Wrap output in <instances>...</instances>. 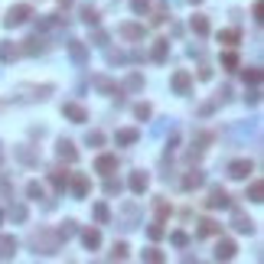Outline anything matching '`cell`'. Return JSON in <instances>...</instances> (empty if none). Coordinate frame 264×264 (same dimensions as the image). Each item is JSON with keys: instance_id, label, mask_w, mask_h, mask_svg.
<instances>
[{"instance_id": "4", "label": "cell", "mask_w": 264, "mask_h": 264, "mask_svg": "<svg viewBox=\"0 0 264 264\" xmlns=\"http://www.w3.org/2000/svg\"><path fill=\"white\" fill-rule=\"evenodd\" d=\"M62 114L69 121H75V124H85V121H88V111L82 108V104H75V101H65L62 104Z\"/></svg>"}, {"instance_id": "5", "label": "cell", "mask_w": 264, "mask_h": 264, "mask_svg": "<svg viewBox=\"0 0 264 264\" xmlns=\"http://www.w3.org/2000/svg\"><path fill=\"white\" fill-rule=\"evenodd\" d=\"M173 88H176V95H189V88H192V75L189 72H173Z\"/></svg>"}, {"instance_id": "29", "label": "cell", "mask_w": 264, "mask_h": 264, "mask_svg": "<svg viewBox=\"0 0 264 264\" xmlns=\"http://www.w3.org/2000/svg\"><path fill=\"white\" fill-rule=\"evenodd\" d=\"M52 183H56V186L62 189L65 183H69V173H65V170H52Z\"/></svg>"}, {"instance_id": "11", "label": "cell", "mask_w": 264, "mask_h": 264, "mask_svg": "<svg viewBox=\"0 0 264 264\" xmlns=\"http://www.w3.org/2000/svg\"><path fill=\"white\" fill-rule=\"evenodd\" d=\"M118 33H121L124 39H144V26H137V23H124Z\"/></svg>"}, {"instance_id": "41", "label": "cell", "mask_w": 264, "mask_h": 264, "mask_svg": "<svg viewBox=\"0 0 264 264\" xmlns=\"http://www.w3.org/2000/svg\"><path fill=\"white\" fill-rule=\"evenodd\" d=\"M10 215L16 218V222H23V218H26V209H23V206H13V209H10Z\"/></svg>"}, {"instance_id": "28", "label": "cell", "mask_w": 264, "mask_h": 264, "mask_svg": "<svg viewBox=\"0 0 264 264\" xmlns=\"http://www.w3.org/2000/svg\"><path fill=\"white\" fill-rule=\"evenodd\" d=\"M56 235H59V238H72V235H75V222H62Z\"/></svg>"}, {"instance_id": "21", "label": "cell", "mask_w": 264, "mask_h": 264, "mask_svg": "<svg viewBox=\"0 0 264 264\" xmlns=\"http://www.w3.org/2000/svg\"><path fill=\"white\" fill-rule=\"evenodd\" d=\"M218 228H222L218 222H212V218H202V222H199V235H218Z\"/></svg>"}, {"instance_id": "33", "label": "cell", "mask_w": 264, "mask_h": 264, "mask_svg": "<svg viewBox=\"0 0 264 264\" xmlns=\"http://www.w3.org/2000/svg\"><path fill=\"white\" fill-rule=\"evenodd\" d=\"M111 258H118V261H124L127 258V245L121 241V245H114V251H111Z\"/></svg>"}, {"instance_id": "37", "label": "cell", "mask_w": 264, "mask_h": 264, "mask_svg": "<svg viewBox=\"0 0 264 264\" xmlns=\"http://www.w3.org/2000/svg\"><path fill=\"white\" fill-rule=\"evenodd\" d=\"M88 144L101 147V144H104V134H101V130H92V134H88Z\"/></svg>"}, {"instance_id": "9", "label": "cell", "mask_w": 264, "mask_h": 264, "mask_svg": "<svg viewBox=\"0 0 264 264\" xmlns=\"http://www.w3.org/2000/svg\"><path fill=\"white\" fill-rule=\"evenodd\" d=\"M147 186H150V176H147L144 170H137V173H130V189H134V192H144Z\"/></svg>"}, {"instance_id": "44", "label": "cell", "mask_w": 264, "mask_h": 264, "mask_svg": "<svg viewBox=\"0 0 264 264\" xmlns=\"http://www.w3.org/2000/svg\"><path fill=\"white\" fill-rule=\"evenodd\" d=\"M189 4H199V0H189Z\"/></svg>"}, {"instance_id": "36", "label": "cell", "mask_w": 264, "mask_h": 264, "mask_svg": "<svg viewBox=\"0 0 264 264\" xmlns=\"http://www.w3.org/2000/svg\"><path fill=\"white\" fill-rule=\"evenodd\" d=\"M134 114H137L140 121H147V118H150V104H137V108H134Z\"/></svg>"}, {"instance_id": "31", "label": "cell", "mask_w": 264, "mask_h": 264, "mask_svg": "<svg viewBox=\"0 0 264 264\" xmlns=\"http://www.w3.org/2000/svg\"><path fill=\"white\" fill-rule=\"evenodd\" d=\"M222 65H225V69H238V56H235V52H225V56H222Z\"/></svg>"}, {"instance_id": "38", "label": "cell", "mask_w": 264, "mask_h": 264, "mask_svg": "<svg viewBox=\"0 0 264 264\" xmlns=\"http://www.w3.org/2000/svg\"><path fill=\"white\" fill-rule=\"evenodd\" d=\"M170 238H173V245H180V248H183V245H186V241H189V235H186V232H173V235H170Z\"/></svg>"}, {"instance_id": "13", "label": "cell", "mask_w": 264, "mask_h": 264, "mask_svg": "<svg viewBox=\"0 0 264 264\" xmlns=\"http://www.w3.org/2000/svg\"><path fill=\"white\" fill-rule=\"evenodd\" d=\"M82 241H85V248H98V245H101V232H98V228H85Z\"/></svg>"}, {"instance_id": "43", "label": "cell", "mask_w": 264, "mask_h": 264, "mask_svg": "<svg viewBox=\"0 0 264 264\" xmlns=\"http://www.w3.org/2000/svg\"><path fill=\"white\" fill-rule=\"evenodd\" d=\"M59 4H62V7H69V4H72V0H59Z\"/></svg>"}, {"instance_id": "1", "label": "cell", "mask_w": 264, "mask_h": 264, "mask_svg": "<svg viewBox=\"0 0 264 264\" xmlns=\"http://www.w3.org/2000/svg\"><path fill=\"white\" fill-rule=\"evenodd\" d=\"M30 4H16V7H10V13L4 16V26H20V23H26L30 20Z\"/></svg>"}, {"instance_id": "26", "label": "cell", "mask_w": 264, "mask_h": 264, "mask_svg": "<svg viewBox=\"0 0 264 264\" xmlns=\"http://www.w3.org/2000/svg\"><path fill=\"white\" fill-rule=\"evenodd\" d=\"M26 196H30V199H42V196H46V189H42L39 183H30V186H26Z\"/></svg>"}, {"instance_id": "23", "label": "cell", "mask_w": 264, "mask_h": 264, "mask_svg": "<svg viewBox=\"0 0 264 264\" xmlns=\"http://www.w3.org/2000/svg\"><path fill=\"white\" fill-rule=\"evenodd\" d=\"M248 196H251V202H261V199H264V186H261V180H254V183H251Z\"/></svg>"}, {"instance_id": "18", "label": "cell", "mask_w": 264, "mask_h": 264, "mask_svg": "<svg viewBox=\"0 0 264 264\" xmlns=\"http://www.w3.org/2000/svg\"><path fill=\"white\" fill-rule=\"evenodd\" d=\"M69 180H72L75 196H78V199H85V196H88V180H85V176H69Z\"/></svg>"}, {"instance_id": "40", "label": "cell", "mask_w": 264, "mask_h": 264, "mask_svg": "<svg viewBox=\"0 0 264 264\" xmlns=\"http://www.w3.org/2000/svg\"><path fill=\"white\" fill-rule=\"evenodd\" d=\"M104 192H108V196H114V192H121V183L108 180V183H104Z\"/></svg>"}, {"instance_id": "15", "label": "cell", "mask_w": 264, "mask_h": 264, "mask_svg": "<svg viewBox=\"0 0 264 264\" xmlns=\"http://www.w3.org/2000/svg\"><path fill=\"white\" fill-rule=\"evenodd\" d=\"M42 49H46V42H42L39 36H30V39H26V46H23V52H26V56H39Z\"/></svg>"}, {"instance_id": "12", "label": "cell", "mask_w": 264, "mask_h": 264, "mask_svg": "<svg viewBox=\"0 0 264 264\" xmlns=\"http://www.w3.org/2000/svg\"><path fill=\"white\" fill-rule=\"evenodd\" d=\"M16 56H20V46H13V42H0V62H13Z\"/></svg>"}, {"instance_id": "27", "label": "cell", "mask_w": 264, "mask_h": 264, "mask_svg": "<svg viewBox=\"0 0 264 264\" xmlns=\"http://www.w3.org/2000/svg\"><path fill=\"white\" fill-rule=\"evenodd\" d=\"M69 52H72V56L78 59V62H82V59H85V46H82V42H78V39H72V42H69Z\"/></svg>"}, {"instance_id": "45", "label": "cell", "mask_w": 264, "mask_h": 264, "mask_svg": "<svg viewBox=\"0 0 264 264\" xmlns=\"http://www.w3.org/2000/svg\"><path fill=\"white\" fill-rule=\"evenodd\" d=\"M0 218H4V212H0Z\"/></svg>"}, {"instance_id": "22", "label": "cell", "mask_w": 264, "mask_h": 264, "mask_svg": "<svg viewBox=\"0 0 264 264\" xmlns=\"http://www.w3.org/2000/svg\"><path fill=\"white\" fill-rule=\"evenodd\" d=\"M82 20H85L88 26H95L101 16H98V10H95V7H82Z\"/></svg>"}, {"instance_id": "2", "label": "cell", "mask_w": 264, "mask_h": 264, "mask_svg": "<svg viewBox=\"0 0 264 264\" xmlns=\"http://www.w3.org/2000/svg\"><path fill=\"white\" fill-rule=\"evenodd\" d=\"M95 173H101V176H111V173H118V157H111V153H101L98 160H95Z\"/></svg>"}, {"instance_id": "16", "label": "cell", "mask_w": 264, "mask_h": 264, "mask_svg": "<svg viewBox=\"0 0 264 264\" xmlns=\"http://www.w3.org/2000/svg\"><path fill=\"white\" fill-rule=\"evenodd\" d=\"M180 186H183V189H196V186H202V173H199V170H189L186 176H183Z\"/></svg>"}, {"instance_id": "24", "label": "cell", "mask_w": 264, "mask_h": 264, "mask_svg": "<svg viewBox=\"0 0 264 264\" xmlns=\"http://www.w3.org/2000/svg\"><path fill=\"white\" fill-rule=\"evenodd\" d=\"M108 218H111V212H108V206H104V202H98V206H95V222H108Z\"/></svg>"}, {"instance_id": "3", "label": "cell", "mask_w": 264, "mask_h": 264, "mask_svg": "<svg viewBox=\"0 0 264 264\" xmlns=\"http://www.w3.org/2000/svg\"><path fill=\"white\" fill-rule=\"evenodd\" d=\"M251 170H254L251 160H232L228 163V176H232V180H248Z\"/></svg>"}, {"instance_id": "30", "label": "cell", "mask_w": 264, "mask_h": 264, "mask_svg": "<svg viewBox=\"0 0 264 264\" xmlns=\"http://www.w3.org/2000/svg\"><path fill=\"white\" fill-rule=\"evenodd\" d=\"M144 261H153V264H160V261H163V251H157V248H147V251H144Z\"/></svg>"}, {"instance_id": "19", "label": "cell", "mask_w": 264, "mask_h": 264, "mask_svg": "<svg viewBox=\"0 0 264 264\" xmlns=\"http://www.w3.org/2000/svg\"><path fill=\"white\" fill-rule=\"evenodd\" d=\"M238 39H241L238 30H222L218 33V42H225V46H238Z\"/></svg>"}, {"instance_id": "17", "label": "cell", "mask_w": 264, "mask_h": 264, "mask_svg": "<svg viewBox=\"0 0 264 264\" xmlns=\"http://www.w3.org/2000/svg\"><path fill=\"white\" fill-rule=\"evenodd\" d=\"M137 130L134 127H124V130H118V134H114V140H118V144H137Z\"/></svg>"}, {"instance_id": "10", "label": "cell", "mask_w": 264, "mask_h": 264, "mask_svg": "<svg viewBox=\"0 0 264 264\" xmlns=\"http://www.w3.org/2000/svg\"><path fill=\"white\" fill-rule=\"evenodd\" d=\"M59 157H62V160H69V163L78 160V150H75L72 140H59Z\"/></svg>"}, {"instance_id": "20", "label": "cell", "mask_w": 264, "mask_h": 264, "mask_svg": "<svg viewBox=\"0 0 264 264\" xmlns=\"http://www.w3.org/2000/svg\"><path fill=\"white\" fill-rule=\"evenodd\" d=\"M13 251H16V238H10V235H0V254H4V258H10Z\"/></svg>"}, {"instance_id": "7", "label": "cell", "mask_w": 264, "mask_h": 264, "mask_svg": "<svg viewBox=\"0 0 264 264\" xmlns=\"http://www.w3.org/2000/svg\"><path fill=\"white\" fill-rule=\"evenodd\" d=\"M235 251H238V248H235V241H228V238H222V241L215 245V258H218V261L235 258Z\"/></svg>"}, {"instance_id": "35", "label": "cell", "mask_w": 264, "mask_h": 264, "mask_svg": "<svg viewBox=\"0 0 264 264\" xmlns=\"http://www.w3.org/2000/svg\"><path fill=\"white\" fill-rule=\"evenodd\" d=\"M147 235H150L153 241H157V238H163V225H160V222H153L150 228H147Z\"/></svg>"}, {"instance_id": "42", "label": "cell", "mask_w": 264, "mask_h": 264, "mask_svg": "<svg viewBox=\"0 0 264 264\" xmlns=\"http://www.w3.org/2000/svg\"><path fill=\"white\" fill-rule=\"evenodd\" d=\"M140 85H144V78H140V75H130L127 78V88H140Z\"/></svg>"}, {"instance_id": "25", "label": "cell", "mask_w": 264, "mask_h": 264, "mask_svg": "<svg viewBox=\"0 0 264 264\" xmlns=\"http://www.w3.org/2000/svg\"><path fill=\"white\" fill-rule=\"evenodd\" d=\"M153 59H157V62H163V59H166V39H157L153 42Z\"/></svg>"}, {"instance_id": "39", "label": "cell", "mask_w": 264, "mask_h": 264, "mask_svg": "<svg viewBox=\"0 0 264 264\" xmlns=\"http://www.w3.org/2000/svg\"><path fill=\"white\" fill-rule=\"evenodd\" d=\"M170 212H173V209H170V202H157V215H160V218H166Z\"/></svg>"}, {"instance_id": "32", "label": "cell", "mask_w": 264, "mask_h": 264, "mask_svg": "<svg viewBox=\"0 0 264 264\" xmlns=\"http://www.w3.org/2000/svg\"><path fill=\"white\" fill-rule=\"evenodd\" d=\"M130 7H134V13H147L150 10V0H130Z\"/></svg>"}, {"instance_id": "8", "label": "cell", "mask_w": 264, "mask_h": 264, "mask_svg": "<svg viewBox=\"0 0 264 264\" xmlns=\"http://www.w3.org/2000/svg\"><path fill=\"white\" fill-rule=\"evenodd\" d=\"M232 225L238 228V232H245V235H251V232H254V222H251V218L245 215V212H235V215H232Z\"/></svg>"}, {"instance_id": "6", "label": "cell", "mask_w": 264, "mask_h": 264, "mask_svg": "<svg viewBox=\"0 0 264 264\" xmlns=\"http://www.w3.org/2000/svg\"><path fill=\"white\" fill-rule=\"evenodd\" d=\"M228 206H232V199H228V192L225 189H212V192H209V209H228Z\"/></svg>"}, {"instance_id": "34", "label": "cell", "mask_w": 264, "mask_h": 264, "mask_svg": "<svg viewBox=\"0 0 264 264\" xmlns=\"http://www.w3.org/2000/svg\"><path fill=\"white\" fill-rule=\"evenodd\" d=\"M245 82L258 85V82H261V72H258V69H245Z\"/></svg>"}, {"instance_id": "14", "label": "cell", "mask_w": 264, "mask_h": 264, "mask_svg": "<svg viewBox=\"0 0 264 264\" xmlns=\"http://www.w3.org/2000/svg\"><path fill=\"white\" fill-rule=\"evenodd\" d=\"M189 26H192V33H196V36H206V33H209V20H206L202 13H196V16H192V20H189Z\"/></svg>"}]
</instances>
